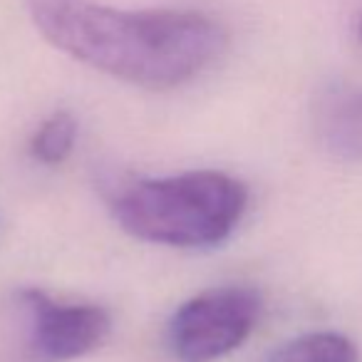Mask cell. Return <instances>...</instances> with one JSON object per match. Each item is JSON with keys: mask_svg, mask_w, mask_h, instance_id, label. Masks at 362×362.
Returning a JSON list of instances; mask_svg holds the SVG:
<instances>
[{"mask_svg": "<svg viewBox=\"0 0 362 362\" xmlns=\"http://www.w3.org/2000/svg\"><path fill=\"white\" fill-rule=\"evenodd\" d=\"M50 45L146 90H174L226 50L221 23L192 11H117L92 0H23Z\"/></svg>", "mask_w": 362, "mask_h": 362, "instance_id": "6da1fadb", "label": "cell"}, {"mask_svg": "<svg viewBox=\"0 0 362 362\" xmlns=\"http://www.w3.org/2000/svg\"><path fill=\"white\" fill-rule=\"evenodd\" d=\"M246 206L248 189L243 181L214 169L132 181L110 199L117 223L129 236L176 248L226 241Z\"/></svg>", "mask_w": 362, "mask_h": 362, "instance_id": "7a4b0ae2", "label": "cell"}, {"mask_svg": "<svg viewBox=\"0 0 362 362\" xmlns=\"http://www.w3.org/2000/svg\"><path fill=\"white\" fill-rule=\"evenodd\" d=\"M355 35H357V42H360V47H362V13H360V18H357V25H355Z\"/></svg>", "mask_w": 362, "mask_h": 362, "instance_id": "ba28073f", "label": "cell"}, {"mask_svg": "<svg viewBox=\"0 0 362 362\" xmlns=\"http://www.w3.org/2000/svg\"><path fill=\"white\" fill-rule=\"evenodd\" d=\"M322 146L335 159L360 164L362 161V90L330 100L317 122Z\"/></svg>", "mask_w": 362, "mask_h": 362, "instance_id": "5b68a950", "label": "cell"}, {"mask_svg": "<svg viewBox=\"0 0 362 362\" xmlns=\"http://www.w3.org/2000/svg\"><path fill=\"white\" fill-rule=\"evenodd\" d=\"M30 315L28 357L33 362H70L97 350L112 330V317L102 305L57 303L37 288L21 293Z\"/></svg>", "mask_w": 362, "mask_h": 362, "instance_id": "277c9868", "label": "cell"}, {"mask_svg": "<svg viewBox=\"0 0 362 362\" xmlns=\"http://www.w3.org/2000/svg\"><path fill=\"white\" fill-rule=\"evenodd\" d=\"M261 315V293L248 286L211 288L174 313L166 330L171 355L181 362H214L238 350Z\"/></svg>", "mask_w": 362, "mask_h": 362, "instance_id": "3957f363", "label": "cell"}, {"mask_svg": "<svg viewBox=\"0 0 362 362\" xmlns=\"http://www.w3.org/2000/svg\"><path fill=\"white\" fill-rule=\"evenodd\" d=\"M268 362H360V352L340 332H308L283 342Z\"/></svg>", "mask_w": 362, "mask_h": 362, "instance_id": "8992f818", "label": "cell"}, {"mask_svg": "<svg viewBox=\"0 0 362 362\" xmlns=\"http://www.w3.org/2000/svg\"><path fill=\"white\" fill-rule=\"evenodd\" d=\"M77 141V119L70 112L50 115L30 139V154L40 164L57 166L72 154Z\"/></svg>", "mask_w": 362, "mask_h": 362, "instance_id": "52a82bcc", "label": "cell"}]
</instances>
